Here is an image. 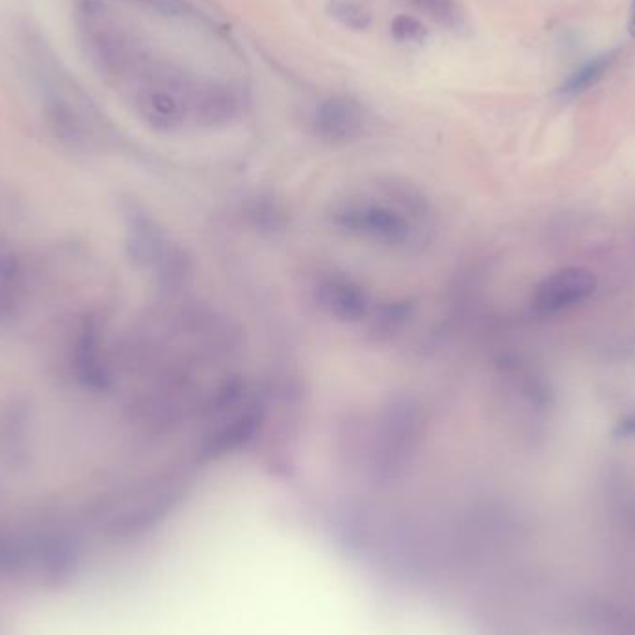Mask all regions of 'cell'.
Listing matches in <instances>:
<instances>
[{
    "label": "cell",
    "instance_id": "3957f363",
    "mask_svg": "<svg viewBox=\"0 0 635 635\" xmlns=\"http://www.w3.org/2000/svg\"><path fill=\"white\" fill-rule=\"evenodd\" d=\"M194 80L175 65L151 60L127 90L138 116L151 129L173 132L192 121Z\"/></svg>",
    "mask_w": 635,
    "mask_h": 635
},
{
    "label": "cell",
    "instance_id": "9c48e42d",
    "mask_svg": "<svg viewBox=\"0 0 635 635\" xmlns=\"http://www.w3.org/2000/svg\"><path fill=\"white\" fill-rule=\"evenodd\" d=\"M316 301L329 316L342 322H359L370 312L363 286L344 275H329L316 286Z\"/></svg>",
    "mask_w": 635,
    "mask_h": 635
},
{
    "label": "cell",
    "instance_id": "ba28073f",
    "mask_svg": "<svg viewBox=\"0 0 635 635\" xmlns=\"http://www.w3.org/2000/svg\"><path fill=\"white\" fill-rule=\"evenodd\" d=\"M240 112L238 93L225 82L195 78L192 91V123L201 127H223Z\"/></svg>",
    "mask_w": 635,
    "mask_h": 635
},
{
    "label": "cell",
    "instance_id": "7c38bea8",
    "mask_svg": "<svg viewBox=\"0 0 635 635\" xmlns=\"http://www.w3.org/2000/svg\"><path fill=\"white\" fill-rule=\"evenodd\" d=\"M331 15L337 19L338 23L350 30H366L372 23V13L363 4L353 2V0H333L331 2Z\"/></svg>",
    "mask_w": 635,
    "mask_h": 635
},
{
    "label": "cell",
    "instance_id": "8992f818",
    "mask_svg": "<svg viewBox=\"0 0 635 635\" xmlns=\"http://www.w3.org/2000/svg\"><path fill=\"white\" fill-rule=\"evenodd\" d=\"M597 290V277L582 266H567L546 275L535 286L532 311L539 316H554L584 303Z\"/></svg>",
    "mask_w": 635,
    "mask_h": 635
},
{
    "label": "cell",
    "instance_id": "30bf717a",
    "mask_svg": "<svg viewBox=\"0 0 635 635\" xmlns=\"http://www.w3.org/2000/svg\"><path fill=\"white\" fill-rule=\"evenodd\" d=\"M416 12L424 13L431 21L446 26L459 28L465 23V15L457 0H407Z\"/></svg>",
    "mask_w": 635,
    "mask_h": 635
},
{
    "label": "cell",
    "instance_id": "9a60e30c",
    "mask_svg": "<svg viewBox=\"0 0 635 635\" xmlns=\"http://www.w3.org/2000/svg\"><path fill=\"white\" fill-rule=\"evenodd\" d=\"M134 2H140L143 6H149L158 12H179L181 8L177 0H134Z\"/></svg>",
    "mask_w": 635,
    "mask_h": 635
},
{
    "label": "cell",
    "instance_id": "5b68a950",
    "mask_svg": "<svg viewBox=\"0 0 635 635\" xmlns=\"http://www.w3.org/2000/svg\"><path fill=\"white\" fill-rule=\"evenodd\" d=\"M260 422V405L242 389L223 394L214 418L208 424L201 450L207 457L233 452L253 437Z\"/></svg>",
    "mask_w": 635,
    "mask_h": 635
},
{
    "label": "cell",
    "instance_id": "6da1fadb",
    "mask_svg": "<svg viewBox=\"0 0 635 635\" xmlns=\"http://www.w3.org/2000/svg\"><path fill=\"white\" fill-rule=\"evenodd\" d=\"M376 194L353 195L333 208L338 229L392 249H415L431 236L428 201L409 184L379 182Z\"/></svg>",
    "mask_w": 635,
    "mask_h": 635
},
{
    "label": "cell",
    "instance_id": "8fae6325",
    "mask_svg": "<svg viewBox=\"0 0 635 635\" xmlns=\"http://www.w3.org/2000/svg\"><path fill=\"white\" fill-rule=\"evenodd\" d=\"M611 62H613V54H608V56H600L597 60H593V62L584 65L580 71H576V73L565 82V86L561 88V93H563L565 97H574V95H580V93H584V91L589 90V88H593L595 84L600 82V78L608 73Z\"/></svg>",
    "mask_w": 635,
    "mask_h": 635
},
{
    "label": "cell",
    "instance_id": "2e32d148",
    "mask_svg": "<svg viewBox=\"0 0 635 635\" xmlns=\"http://www.w3.org/2000/svg\"><path fill=\"white\" fill-rule=\"evenodd\" d=\"M630 32L635 36V6L634 13H632V19H630Z\"/></svg>",
    "mask_w": 635,
    "mask_h": 635
},
{
    "label": "cell",
    "instance_id": "5bb4252c",
    "mask_svg": "<svg viewBox=\"0 0 635 635\" xmlns=\"http://www.w3.org/2000/svg\"><path fill=\"white\" fill-rule=\"evenodd\" d=\"M613 435L617 439H635V413L626 415L615 424Z\"/></svg>",
    "mask_w": 635,
    "mask_h": 635
},
{
    "label": "cell",
    "instance_id": "4fadbf2b",
    "mask_svg": "<svg viewBox=\"0 0 635 635\" xmlns=\"http://www.w3.org/2000/svg\"><path fill=\"white\" fill-rule=\"evenodd\" d=\"M390 34L400 45H407V47H420L428 38V30L422 25V21H418L416 17L407 13L394 17L390 25Z\"/></svg>",
    "mask_w": 635,
    "mask_h": 635
},
{
    "label": "cell",
    "instance_id": "52a82bcc",
    "mask_svg": "<svg viewBox=\"0 0 635 635\" xmlns=\"http://www.w3.org/2000/svg\"><path fill=\"white\" fill-rule=\"evenodd\" d=\"M312 127L316 136L324 142L335 145L355 142L368 127V112L364 110L363 104L351 97H329L324 103L318 104Z\"/></svg>",
    "mask_w": 635,
    "mask_h": 635
},
{
    "label": "cell",
    "instance_id": "7a4b0ae2",
    "mask_svg": "<svg viewBox=\"0 0 635 635\" xmlns=\"http://www.w3.org/2000/svg\"><path fill=\"white\" fill-rule=\"evenodd\" d=\"M78 45L110 84L129 88L153 58L140 34L101 0H80L73 12Z\"/></svg>",
    "mask_w": 635,
    "mask_h": 635
},
{
    "label": "cell",
    "instance_id": "277c9868",
    "mask_svg": "<svg viewBox=\"0 0 635 635\" xmlns=\"http://www.w3.org/2000/svg\"><path fill=\"white\" fill-rule=\"evenodd\" d=\"M43 117L54 138L71 147H88L101 134V119L75 80L67 77L56 65L41 73Z\"/></svg>",
    "mask_w": 635,
    "mask_h": 635
}]
</instances>
